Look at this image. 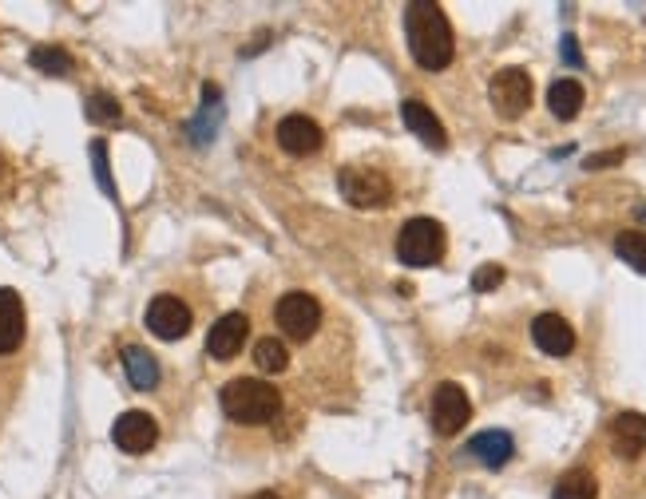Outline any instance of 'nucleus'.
<instances>
[{
    "label": "nucleus",
    "mask_w": 646,
    "mask_h": 499,
    "mask_svg": "<svg viewBox=\"0 0 646 499\" xmlns=\"http://www.w3.org/2000/svg\"><path fill=\"white\" fill-rule=\"evenodd\" d=\"M111 440H115L119 452L139 456V452H151V448H155L159 428H155V420H151L147 412H123V416L115 420V428H111Z\"/></svg>",
    "instance_id": "nucleus-9"
},
{
    "label": "nucleus",
    "mask_w": 646,
    "mask_h": 499,
    "mask_svg": "<svg viewBox=\"0 0 646 499\" xmlns=\"http://www.w3.org/2000/svg\"><path fill=\"white\" fill-rule=\"evenodd\" d=\"M250 499H278V492H254Z\"/></svg>",
    "instance_id": "nucleus-25"
},
{
    "label": "nucleus",
    "mask_w": 646,
    "mask_h": 499,
    "mask_svg": "<svg viewBox=\"0 0 646 499\" xmlns=\"http://www.w3.org/2000/svg\"><path fill=\"white\" fill-rule=\"evenodd\" d=\"M468 416H472V400H468V393H464L460 385L444 381V385L432 393V428H436L440 436H456V432L468 424Z\"/></svg>",
    "instance_id": "nucleus-8"
},
{
    "label": "nucleus",
    "mask_w": 646,
    "mask_h": 499,
    "mask_svg": "<svg viewBox=\"0 0 646 499\" xmlns=\"http://www.w3.org/2000/svg\"><path fill=\"white\" fill-rule=\"evenodd\" d=\"M555 499H595L599 496V484H595V476L587 472V468H571L567 476H559V484H555Z\"/></svg>",
    "instance_id": "nucleus-19"
},
{
    "label": "nucleus",
    "mask_w": 646,
    "mask_h": 499,
    "mask_svg": "<svg viewBox=\"0 0 646 499\" xmlns=\"http://www.w3.org/2000/svg\"><path fill=\"white\" fill-rule=\"evenodd\" d=\"M405 32H409V52L425 72H440V68L452 64L456 40H452V24H448L440 4L413 0L405 8Z\"/></svg>",
    "instance_id": "nucleus-1"
},
{
    "label": "nucleus",
    "mask_w": 646,
    "mask_h": 499,
    "mask_svg": "<svg viewBox=\"0 0 646 499\" xmlns=\"http://www.w3.org/2000/svg\"><path fill=\"white\" fill-rule=\"evenodd\" d=\"M337 187H341V195L353 202L357 210H377V206H385V202L393 199L389 179L381 171H373V167H345Z\"/></svg>",
    "instance_id": "nucleus-4"
},
{
    "label": "nucleus",
    "mask_w": 646,
    "mask_h": 499,
    "mask_svg": "<svg viewBox=\"0 0 646 499\" xmlns=\"http://www.w3.org/2000/svg\"><path fill=\"white\" fill-rule=\"evenodd\" d=\"M492 107L504 115V119H520L528 107H532V76L524 68H504L492 76Z\"/></svg>",
    "instance_id": "nucleus-6"
},
{
    "label": "nucleus",
    "mask_w": 646,
    "mask_h": 499,
    "mask_svg": "<svg viewBox=\"0 0 646 499\" xmlns=\"http://www.w3.org/2000/svg\"><path fill=\"white\" fill-rule=\"evenodd\" d=\"M246 337H250V317L246 313H222L211 325V333H207V353L215 361H230V357L242 353Z\"/></svg>",
    "instance_id": "nucleus-10"
},
{
    "label": "nucleus",
    "mask_w": 646,
    "mask_h": 499,
    "mask_svg": "<svg viewBox=\"0 0 646 499\" xmlns=\"http://www.w3.org/2000/svg\"><path fill=\"white\" fill-rule=\"evenodd\" d=\"M401 115H405V127H409L421 143H429L432 151H444V147H448V131H444V123L436 119L432 107H425L421 100H409L401 107Z\"/></svg>",
    "instance_id": "nucleus-14"
},
{
    "label": "nucleus",
    "mask_w": 646,
    "mask_h": 499,
    "mask_svg": "<svg viewBox=\"0 0 646 499\" xmlns=\"http://www.w3.org/2000/svg\"><path fill=\"white\" fill-rule=\"evenodd\" d=\"M318 325H322V305H318V298L294 290V294H286V298L278 301V329L290 341H310L318 333Z\"/></svg>",
    "instance_id": "nucleus-5"
},
{
    "label": "nucleus",
    "mask_w": 646,
    "mask_h": 499,
    "mask_svg": "<svg viewBox=\"0 0 646 499\" xmlns=\"http://www.w3.org/2000/svg\"><path fill=\"white\" fill-rule=\"evenodd\" d=\"M254 365H258L262 373H286V369H290V349H286V341L262 337V341L254 345Z\"/></svg>",
    "instance_id": "nucleus-20"
},
{
    "label": "nucleus",
    "mask_w": 646,
    "mask_h": 499,
    "mask_svg": "<svg viewBox=\"0 0 646 499\" xmlns=\"http://www.w3.org/2000/svg\"><path fill=\"white\" fill-rule=\"evenodd\" d=\"M504 282V266H496V262H488V266H480L476 274H472V290L476 294H488V290H496Z\"/></svg>",
    "instance_id": "nucleus-23"
},
{
    "label": "nucleus",
    "mask_w": 646,
    "mask_h": 499,
    "mask_svg": "<svg viewBox=\"0 0 646 499\" xmlns=\"http://www.w3.org/2000/svg\"><path fill=\"white\" fill-rule=\"evenodd\" d=\"M547 107H551V115H555V119H575V115H579V107H583V84H579V80H571V76L555 80V84L547 88Z\"/></svg>",
    "instance_id": "nucleus-18"
},
{
    "label": "nucleus",
    "mask_w": 646,
    "mask_h": 499,
    "mask_svg": "<svg viewBox=\"0 0 646 499\" xmlns=\"http://www.w3.org/2000/svg\"><path fill=\"white\" fill-rule=\"evenodd\" d=\"M397 258L405 266H436L444 258V226L436 218H409L397 234Z\"/></svg>",
    "instance_id": "nucleus-3"
},
{
    "label": "nucleus",
    "mask_w": 646,
    "mask_h": 499,
    "mask_svg": "<svg viewBox=\"0 0 646 499\" xmlns=\"http://www.w3.org/2000/svg\"><path fill=\"white\" fill-rule=\"evenodd\" d=\"M468 452L480 456L488 468H504V464L512 460V452H516V444H512L508 432H480V436L468 444Z\"/></svg>",
    "instance_id": "nucleus-17"
},
{
    "label": "nucleus",
    "mask_w": 646,
    "mask_h": 499,
    "mask_svg": "<svg viewBox=\"0 0 646 499\" xmlns=\"http://www.w3.org/2000/svg\"><path fill=\"white\" fill-rule=\"evenodd\" d=\"M24 341V305L16 290H0V353L20 349Z\"/></svg>",
    "instance_id": "nucleus-15"
},
{
    "label": "nucleus",
    "mask_w": 646,
    "mask_h": 499,
    "mask_svg": "<svg viewBox=\"0 0 646 499\" xmlns=\"http://www.w3.org/2000/svg\"><path fill=\"white\" fill-rule=\"evenodd\" d=\"M88 115H92L96 123H115V119H119V103L111 100V96H92V100H88Z\"/></svg>",
    "instance_id": "nucleus-24"
},
{
    "label": "nucleus",
    "mask_w": 646,
    "mask_h": 499,
    "mask_svg": "<svg viewBox=\"0 0 646 499\" xmlns=\"http://www.w3.org/2000/svg\"><path fill=\"white\" fill-rule=\"evenodd\" d=\"M278 143H282V151H290V155H314V151H322L325 135L314 119H306V115H286V119L278 123Z\"/></svg>",
    "instance_id": "nucleus-11"
},
{
    "label": "nucleus",
    "mask_w": 646,
    "mask_h": 499,
    "mask_svg": "<svg viewBox=\"0 0 646 499\" xmlns=\"http://www.w3.org/2000/svg\"><path fill=\"white\" fill-rule=\"evenodd\" d=\"M222 412L234 424H270L282 412V393L262 377H238L222 389Z\"/></svg>",
    "instance_id": "nucleus-2"
},
{
    "label": "nucleus",
    "mask_w": 646,
    "mask_h": 499,
    "mask_svg": "<svg viewBox=\"0 0 646 499\" xmlns=\"http://www.w3.org/2000/svg\"><path fill=\"white\" fill-rule=\"evenodd\" d=\"M191 309L187 301H179L175 294H159V298L147 305V329L159 337V341H183L191 333Z\"/></svg>",
    "instance_id": "nucleus-7"
},
{
    "label": "nucleus",
    "mask_w": 646,
    "mask_h": 499,
    "mask_svg": "<svg viewBox=\"0 0 646 499\" xmlns=\"http://www.w3.org/2000/svg\"><path fill=\"white\" fill-rule=\"evenodd\" d=\"M123 369H127V381L135 389H155L159 385V361L147 349H139V345L123 349Z\"/></svg>",
    "instance_id": "nucleus-16"
},
{
    "label": "nucleus",
    "mask_w": 646,
    "mask_h": 499,
    "mask_svg": "<svg viewBox=\"0 0 646 499\" xmlns=\"http://www.w3.org/2000/svg\"><path fill=\"white\" fill-rule=\"evenodd\" d=\"M32 68H40L48 76H68L72 72V56L60 52V48H36L32 52Z\"/></svg>",
    "instance_id": "nucleus-22"
},
{
    "label": "nucleus",
    "mask_w": 646,
    "mask_h": 499,
    "mask_svg": "<svg viewBox=\"0 0 646 499\" xmlns=\"http://www.w3.org/2000/svg\"><path fill=\"white\" fill-rule=\"evenodd\" d=\"M532 341L547 357H567L575 349V329L559 313H539L536 321H532Z\"/></svg>",
    "instance_id": "nucleus-12"
},
{
    "label": "nucleus",
    "mask_w": 646,
    "mask_h": 499,
    "mask_svg": "<svg viewBox=\"0 0 646 499\" xmlns=\"http://www.w3.org/2000/svg\"><path fill=\"white\" fill-rule=\"evenodd\" d=\"M615 254H619L631 270L646 274V234L643 230H623V234L615 238Z\"/></svg>",
    "instance_id": "nucleus-21"
},
{
    "label": "nucleus",
    "mask_w": 646,
    "mask_h": 499,
    "mask_svg": "<svg viewBox=\"0 0 646 499\" xmlns=\"http://www.w3.org/2000/svg\"><path fill=\"white\" fill-rule=\"evenodd\" d=\"M611 448L623 460H635L646 452V416L643 412H619L611 420Z\"/></svg>",
    "instance_id": "nucleus-13"
}]
</instances>
